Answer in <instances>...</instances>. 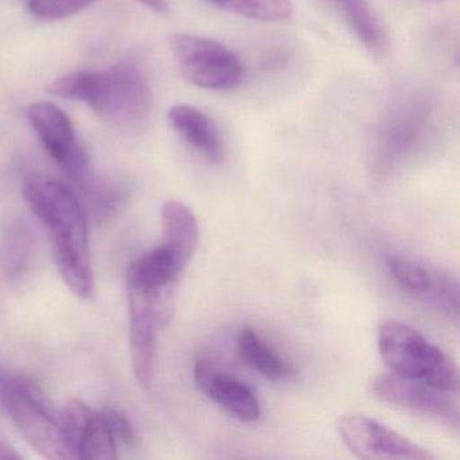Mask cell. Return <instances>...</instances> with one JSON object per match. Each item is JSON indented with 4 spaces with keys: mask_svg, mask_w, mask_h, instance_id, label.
I'll return each instance as SVG.
<instances>
[{
    "mask_svg": "<svg viewBox=\"0 0 460 460\" xmlns=\"http://www.w3.org/2000/svg\"><path fill=\"white\" fill-rule=\"evenodd\" d=\"M168 120L173 130L209 163L217 164L225 158V144L219 128L200 110L177 104L169 110Z\"/></svg>",
    "mask_w": 460,
    "mask_h": 460,
    "instance_id": "4fadbf2b",
    "label": "cell"
},
{
    "mask_svg": "<svg viewBox=\"0 0 460 460\" xmlns=\"http://www.w3.org/2000/svg\"><path fill=\"white\" fill-rule=\"evenodd\" d=\"M153 93L147 77L133 63L95 72L90 106L104 120L120 128H137L149 117Z\"/></svg>",
    "mask_w": 460,
    "mask_h": 460,
    "instance_id": "5b68a950",
    "label": "cell"
},
{
    "mask_svg": "<svg viewBox=\"0 0 460 460\" xmlns=\"http://www.w3.org/2000/svg\"><path fill=\"white\" fill-rule=\"evenodd\" d=\"M21 459V455L13 447L0 440V460Z\"/></svg>",
    "mask_w": 460,
    "mask_h": 460,
    "instance_id": "7402d4cb",
    "label": "cell"
},
{
    "mask_svg": "<svg viewBox=\"0 0 460 460\" xmlns=\"http://www.w3.org/2000/svg\"><path fill=\"white\" fill-rule=\"evenodd\" d=\"M171 49L182 76L204 90H230L243 79V64L226 45L192 34H174Z\"/></svg>",
    "mask_w": 460,
    "mask_h": 460,
    "instance_id": "8992f818",
    "label": "cell"
},
{
    "mask_svg": "<svg viewBox=\"0 0 460 460\" xmlns=\"http://www.w3.org/2000/svg\"><path fill=\"white\" fill-rule=\"evenodd\" d=\"M196 386L242 421H257L261 403L252 387L222 373L211 360L200 359L193 368Z\"/></svg>",
    "mask_w": 460,
    "mask_h": 460,
    "instance_id": "8fae6325",
    "label": "cell"
},
{
    "mask_svg": "<svg viewBox=\"0 0 460 460\" xmlns=\"http://www.w3.org/2000/svg\"><path fill=\"white\" fill-rule=\"evenodd\" d=\"M424 2H428V4H441L443 0H424Z\"/></svg>",
    "mask_w": 460,
    "mask_h": 460,
    "instance_id": "603a6c76",
    "label": "cell"
},
{
    "mask_svg": "<svg viewBox=\"0 0 460 460\" xmlns=\"http://www.w3.org/2000/svg\"><path fill=\"white\" fill-rule=\"evenodd\" d=\"M373 393L384 402L421 414L456 432L459 430L460 413L459 403L455 397L456 393L401 378L393 373L376 376L373 382Z\"/></svg>",
    "mask_w": 460,
    "mask_h": 460,
    "instance_id": "ba28073f",
    "label": "cell"
},
{
    "mask_svg": "<svg viewBox=\"0 0 460 460\" xmlns=\"http://www.w3.org/2000/svg\"><path fill=\"white\" fill-rule=\"evenodd\" d=\"M95 2L96 0H31L29 10L31 14L41 20L58 21L87 9ZM139 2L155 13L163 12L168 4V0H139Z\"/></svg>",
    "mask_w": 460,
    "mask_h": 460,
    "instance_id": "d6986e66",
    "label": "cell"
},
{
    "mask_svg": "<svg viewBox=\"0 0 460 460\" xmlns=\"http://www.w3.org/2000/svg\"><path fill=\"white\" fill-rule=\"evenodd\" d=\"M209 4L260 22H284L293 14L290 0H208Z\"/></svg>",
    "mask_w": 460,
    "mask_h": 460,
    "instance_id": "ac0fdd59",
    "label": "cell"
},
{
    "mask_svg": "<svg viewBox=\"0 0 460 460\" xmlns=\"http://www.w3.org/2000/svg\"><path fill=\"white\" fill-rule=\"evenodd\" d=\"M31 233L25 226H15L4 242V250H2V263H4V271L7 276H21L22 271L28 266L31 260Z\"/></svg>",
    "mask_w": 460,
    "mask_h": 460,
    "instance_id": "ffe728a7",
    "label": "cell"
},
{
    "mask_svg": "<svg viewBox=\"0 0 460 460\" xmlns=\"http://www.w3.org/2000/svg\"><path fill=\"white\" fill-rule=\"evenodd\" d=\"M338 432L347 448L360 459H435L428 449L366 414L351 413L341 417Z\"/></svg>",
    "mask_w": 460,
    "mask_h": 460,
    "instance_id": "52a82bcc",
    "label": "cell"
},
{
    "mask_svg": "<svg viewBox=\"0 0 460 460\" xmlns=\"http://www.w3.org/2000/svg\"><path fill=\"white\" fill-rule=\"evenodd\" d=\"M435 103L424 93L398 99L374 131V160L378 168H392L419 149L435 126Z\"/></svg>",
    "mask_w": 460,
    "mask_h": 460,
    "instance_id": "277c9868",
    "label": "cell"
},
{
    "mask_svg": "<svg viewBox=\"0 0 460 460\" xmlns=\"http://www.w3.org/2000/svg\"><path fill=\"white\" fill-rule=\"evenodd\" d=\"M101 413L103 414L117 443L126 444V446L134 443L136 433H134L133 425L122 411L115 408H106Z\"/></svg>",
    "mask_w": 460,
    "mask_h": 460,
    "instance_id": "44dd1931",
    "label": "cell"
},
{
    "mask_svg": "<svg viewBox=\"0 0 460 460\" xmlns=\"http://www.w3.org/2000/svg\"><path fill=\"white\" fill-rule=\"evenodd\" d=\"M23 198L49 234L53 258L68 289L90 298L95 288L87 217L75 193L49 177H28Z\"/></svg>",
    "mask_w": 460,
    "mask_h": 460,
    "instance_id": "6da1fadb",
    "label": "cell"
},
{
    "mask_svg": "<svg viewBox=\"0 0 460 460\" xmlns=\"http://www.w3.org/2000/svg\"><path fill=\"white\" fill-rule=\"evenodd\" d=\"M164 247L182 271L195 255L199 242L198 219L192 209L179 201H168L161 211Z\"/></svg>",
    "mask_w": 460,
    "mask_h": 460,
    "instance_id": "5bb4252c",
    "label": "cell"
},
{
    "mask_svg": "<svg viewBox=\"0 0 460 460\" xmlns=\"http://www.w3.org/2000/svg\"><path fill=\"white\" fill-rule=\"evenodd\" d=\"M378 347L382 360L395 376L446 392H459L456 363L416 328L403 323H384L378 330Z\"/></svg>",
    "mask_w": 460,
    "mask_h": 460,
    "instance_id": "7a4b0ae2",
    "label": "cell"
},
{
    "mask_svg": "<svg viewBox=\"0 0 460 460\" xmlns=\"http://www.w3.org/2000/svg\"><path fill=\"white\" fill-rule=\"evenodd\" d=\"M130 312V346L134 376L142 387L152 385L157 330L163 325L155 298L141 288L126 284Z\"/></svg>",
    "mask_w": 460,
    "mask_h": 460,
    "instance_id": "30bf717a",
    "label": "cell"
},
{
    "mask_svg": "<svg viewBox=\"0 0 460 460\" xmlns=\"http://www.w3.org/2000/svg\"><path fill=\"white\" fill-rule=\"evenodd\" d=\"M346 18L355 36L374 53L386 52L389 39L368 0H328Z\"/></svg>",
    "mask_w": 460,
    "mask_h": 460,
    "instance_id": "9a60e30c",
    "label": "cell"
},
{
    "mask_svg": "<svg viewBox=\"0 0 460 460\" xmlns=\"http://www.w3.org/2000/svg\"><path fill=\"white\" fill-rule=\"evenodd\" d=\"M75 459H117V441L101 411L91 414L77 443Z\"/></svg>",
    "mask_w": 460,
    "mask_h": 460,
    "instance_id": "2e32d148",
    "label": "cell"
},
{
    "mask_svg": "<svg viewBox=\"0 0 460 460\" xmlns=\"http://www.w3.org/2000/svg\"><path fill=\"white\" fill-rule=\"evenodd\" d=\"M238 349L242 358L266 378L279 379L287 376V366L279 355L274 354L257 332L247 325L239 331Z\"/></svg>",
    "mask_w": 460,
    "mask_h": 460,
    "instance_id": "e0dca14e",
    "label": "cell"
},
{
    "mask_svg": "<svg viewBox=\"0 0 460 460\" xmlns=\"http://www.w3.org/2000/svg\"><path fill=\"white\" fill-rule=\"evenodd\" d=\"M387 270L398 285L409 293L429 298L436 305L457 317L459 312V295L456 281L448 276L425 268L416 261L405 257L386 258Z\"/></svg>",
    "mask_w": 460,
    "mask_h": 460,
    "instance_id": "7c38bea8",
    "label": "cell"
},
{
    "mask_svg": "<svg viewBox=\"0 0 460 460\" xmlns=\"http://www.w3.org/2000/svg\"><path fill=\"white\" fill-rule=\"evenodd\" d=\"M28 118L45 150L60 168L75 181H87L90 164L69 118L49 102L31 104Z\"/></svg>",
    "mask_w": 460,
    "mask_h": 460,
    "instance_id": "9c48e42d",
    "label": "cell"
},
{
    "mask_svg": "<svg viewBox=\"0 0 460 460\" xmlns=\"http://www.w3.org/2000/svg\"><path fill=\"white\" fill-rule=\"evenodd\" d=\"M0 402L21 435L39 454L49 459H72L58 414L36 382L25 376L0 371Z\"/></svg>",
    "mask_w": 460,
    "mask_h": 460,
    "instance_id": "3957f363",
    "label": "cell"
}]
</instances>
